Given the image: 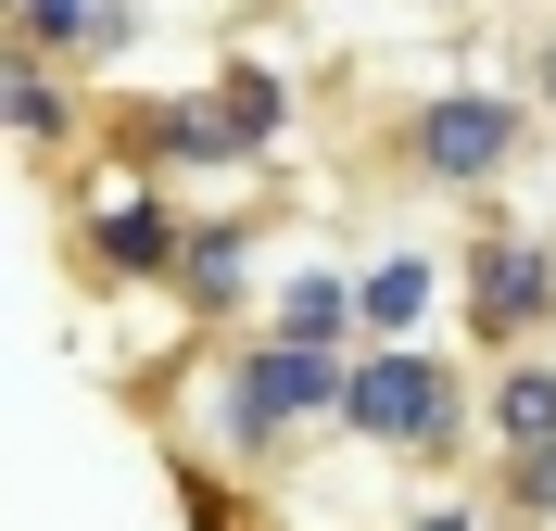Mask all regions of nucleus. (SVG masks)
<instances>
[{
	"mask_svg": "<svg viewBox=\"0 0 556 531\" xmlns=\"http://www.w3.org/2000/svg\"><path fill=\"white\" fill-rule=\"evenodd\" d=\"M342 392H354V354H291V342H228L215 354V392H203V443L215 468L241 481H278L316 430H342Z\"/></svg>",
	"mask_w": 556,
	"mask_h": 531,
	"instance_id": "f257e3e1",
	"label": "nucleus"
},
{
	"mask_svg": "<svg viewBox=\"0 0 556 531\" xmlns=\"http://www.w3.org/2000/svg\"><path fill=\"white\" fill-rule=\"evenodd\" d=\"M342 443H367V456H392V468H455L468 443H481V392H468V367H455V354L380 342V354H354Z\"/></svg>",
	"mask_w": 556,
	"mask_h": 531,
	"instance_id": "f03ea898",
	"label": "nucleus"
},
{
	"mask_svg": "<svg viewBox=\"0 0 556 531\" xmlns=\"http://www.w3.org/2000/svg\"><path fill=\"white\" fill-rule=\"evenodd\" d=\"M531 140H556V127H544L531 102H506V89H481V76H455V89H430V102H405V127H392L405 177L468 190V203H493V190H506V165H519Z\"/></svg>",
	"mask_w": 556,
	"mask_h": 531,
	"instance_id": "7ed1b4c3",
	"label": "nucleus"
},
{
	"mask_svg": "<svg viewBox=\"0 0 556 531\" xmlns=\"http://www.w3.org/2000/svg\"><path fill=\"white\" fill-rule=\"evenodd\" d=\"M455 291H468V342H481L493 367H506V354H544L556 342V228H531V215H481Z\"/></svg>",
	"mask_w": 556,
	"mask_h": 531,
	"instance_id": "20e7f679",
	"label": "nucleus"
},
{
	"mask_svg": "<svg viewBox=\"0 0 556 531\" xmlns=\"http://www.w3.org/2000/svg\"><path fill=\"white\" fill-rule=\"evenodd\" d=\"M76 266L114 279V291H177V266H190V203H177L165 177L89 190V203H76Z\"/></svg>",
	"mask_w": 556,
	"mask_h": 531,
	"instance_id": "39448f33",
	"label": "nucleus"
},
{
	"mask_svg": "<svg viewBox=\"0 0 556 531\" xmlns=\"http://www.w3.org/2000/svg\"><path fill=\"white\" fill-rule=\"evenodd\" d=\"M114 152H127V165H152V177H228V165H266V152L241 140V114L215 102V76H203V89H177V102H127Z\"/></svg>",
	"mask_w": 556,
	"mask_h": 531,
	"instance_id": "423d86ee",
	"label": "nucleus"
},
{
	"mask_svg": "<svg viewBox=\"0 0 556 531\" xmlns=\"http://www.w3.org/2000/svg\"><path fill=\"white\" fill-rule=\"evenodd\" d=\"M0 13H13V51H51V64L64 76H102V64H127L139 51V26H152V13H139V0H0Z\"/></svg>",
	"mask_w": 556,
	"mask_h": 531,
	"instance_id": "0eeeda50",
	"label": "nucleus"
},
{
	"mask_svg": "<svg viewBox=\"0 0 556 531\" xmlns=\"http://www.w3.org/2000/svg\"><path fill=\"white\" fill-rule=\"evenodd\" d=\"M266 342H291V354H367L354 279H342V266H291V279L266 291Z\"/></svg>",
	"mask_w": 556,
	"mask_h": 531,
	"instance_id": "6e6552de",
	"label": "nucleus"
},
{
	"mask_svg": "<svg viewBox=\"0 0 556 531\" xmlns=\"http://www.w3.org/2000/svg\"><path fill=\"white\" fill-rule=\"evenodd\" d=\"M253 253H266V228H253V215H190L177 304H190V317H241V304H253Z\"/></svg>",
	"mask_w": 556,
	"mask_h": 531,
	"instance_id": "1a4fd4ad",
	"label": "nucleus"
},
{
	"mask_svg": "<svg viewBox=\"0 0 556 531\" xmlns=\"http://www.w3.org/2000/svg\"><path fill=\"white\" fill-rule=\"evenodd\" d=\"M481 443L493 456H544L556 443V342L544 354H506V367L481 380Z\"/></svg>",
	"mask_w": 556,
	"mask_h": 531,
	"instance_id": "9d476101",
	"label": "nucleus"
},
{
	"mask_svg": "<svg viewBox=\"0 0 556 531\" xmlns=\"http://www.w3.org/2000/svg\"><path fill=\"white\" fill-rule=\"evenodd\" d=\"M430 291H443V266H430V253H380V266H354L367 354H380V342H430Z\"/></svg>",
	"mask_w": 556,
	"mask_h": 531,
	"instance_id": "9b49d317",
	"label": "nucleus"
},
{
	"mask_svg": "<svg viewBox=\"0 0 556 531\" xmlns=\"http://www.w3.org/2000/svg\"><path fill=\"white\" fill-rule=\"evenodd\" d=\"M13 64V140L26 152H64L76 127H89V102H76V76L51 64V51H0Z\"/></svg>",
	"mask_w": 556,
	"mask_h": 531,
	"instance_id": "f8f14e48",
	"label": "nucleus"
},
{
	"mask_svg": "<svg viewBox=\"0 0 556 531\" xmlns=\"http://www.w3.org/2000/svg\"><path fill=\"white\" fill-rule=\"evenodd\" d=\"M215 102L241 114V140H253V152H278V140H291V76H278V64H253V51H228V64H215Z\"/></svg>",
	"mask_w": 556,
	"mask_h": 531,
	"instance_id": "ddd939ff",
	"label": "nucleus"
},
{
	"mask_svg": "<svg viewBox=\"0 0 556 531\" xmlns=\"http://www.w3.org/2000/svg\"><path fill=\"white\" fill-rule=\"evenodd\" d=\"M493 519L556 531V443H544V456H493Z\"/></svg>",
	"mask_w": 556,
	"mask_h": 531,
	"instance_id": "4468645a",
	"label": "nucleus"
},
{
	"mask_svg": "<svg viewBox=\"0 0 556 531\" xmlns=\"http://www.w3.org/2000/svg\"><path fill=\"white\" fill-rule=\"evenodd\" d=\"M392 531H493V506H417V519H392Z\"/></svg>",
	"mask_w": 556,
	"mask_h": 531,
	"instance_id": "2eb2a0df",
	"label": "nucleus"
},
{
	"mask_svg": "<svg viewBox=\"0 0 556 531\" xmlns=\"http://www.w3.org/2000/svg\"><path fill=\"white\" fill-rule=\"evenodd\" d=\"M531 114H544V127H556V26L531 38Z\"/></svg>",
	"mask_w": 556,
	"mask_h": 531,
	"instance_id": "dca6fc26",
	"label": "nucleus"
}]
</instances>
